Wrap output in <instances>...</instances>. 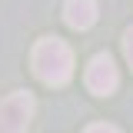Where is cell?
<instances>
[{
    "instance_id": "7a4b0ae2",
    "label": "cell",
    "mask_w": 133,
    "mask_h": 133,
    "mask_svg": "<svg viewBox=\"0 0 133 133\" xmlns=\"http://www.w3.org/2000/svg\"><path fill=\"white\" fill-rule=\"evenodd\" d=\"M33 93L27 90H17L10 97L0 100V133H27L33 120Z\"/></svg>"
},
{
    "instance_id": "277c9868",
    "label": "cell",
    "mask_w": 133,
    "mask_h": 133,
    "mask_svg": "<svg viewBox=\"0 0 133 133\" xmlns=\"http://www.w3.org/2000/svg\"><path fill=\"white\" fill-rule=\"evenodd\" d=\"M63 20L73 30H90L97 23V0H66Z\"/></svg>"
},
{
    "instance_id": "3957f363",
    "label": "cell",
    "mask_w": 133,
    "mask_h": 133,
    "mask_svg": "<svg viewBox=\"0 0 133 133\" xmlns=\"http://www.w3.org/2000/svg\"><path fill=\"white\" fill-rule=\"evenodd\" d=\"M116 87H120V73L110 53H97L90 66H87V90L97 93V97H110Z\"/></svg>"
},
{
    "instance_id": "8992f818",
    "label": "cell",
    "mask_w": 133,
    "mask_h": 133,
    "mask_svg": "<svg viewBox=\"0 0 133 133\" xmlns=\"http://www.w3.org/2000/svg\"><path fill=\"white\" fill-rule=\"evenodd\" d=\"M83 133H120L116 127H110V123H93V127H87Z\"/></svg>"
},
{
    "instance_id": "5b68a950",
    "label": "cell",
    "mask_w": 133,
    "mask_h": 133,
    "mask_svg": "<svg viewBox=\"0 0 133 133\" xmlns=\"http://www.w3.org/2000/svg\"><path fill=\"white\" fill-rule=\"evenodd\" d=\"M123 57H127V63L133 66V27L123 33Z\"/></svg>"
},
{
    "instance_id": "6da1fadb",
    "label": "cell",
    "mask_w": 133,
    "mask_h": 133,
    "mask_svg": "<svg viewBox=\"0 0 133 133\" xmlns=\"http://www.w3.org/2000/svg\"><path fill=\"white\" fill-rule=\"evenodd\" d=\"M30 63H33V73L47 87H66L73 77V50L60 37H43L33 47Z\"/></svg>"
}]
</instances>
